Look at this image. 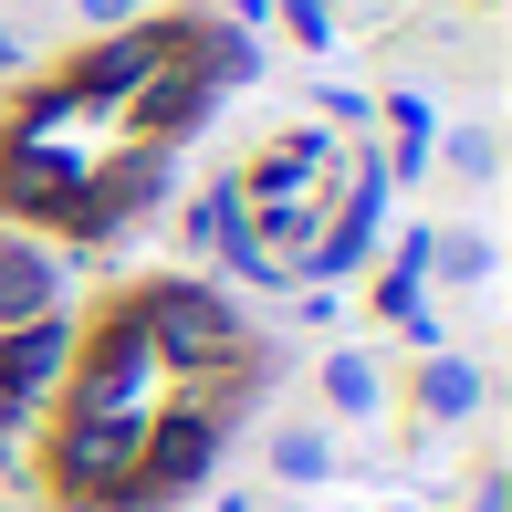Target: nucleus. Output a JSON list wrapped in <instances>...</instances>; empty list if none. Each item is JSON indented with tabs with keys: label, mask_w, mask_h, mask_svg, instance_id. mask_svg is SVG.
Masks as SVG:
<instances>
[{
	"label": "nucleus",
	"mask_w": 512,
	"mask_h": 512,
	"mask_svg": "<svg viewBox=\"0 0 512 512\" xmlns=\"http://www.w3.org/2000/svg\"><path fill=\"white\" fill-rule=\"evenodd\" d=\"M136 324H147V345L168 356V377H230V366H241V314H230L220 293H199V283H157L147 304H136Z\"/></svg>",
	"instance_id": "obj_1"
},
{
	"label": "nucleus",
	"mask_w": 512,
	"mask_h": 512,
	"mask_svg": "<svg viewBox=\"0 0 512 512\" xmlns=\"http://www.w3.org/2000/svg\"><path fill=\"white\" fill-rule=\"evenodd\" d=\"M157 387H168V356L147 345V324H136V304H126L95 335V356H84L74 418H136V429H147V418H157Z\"/></svg>",
	"instance_id": "obj_2"
},
{
	"label": "nucleus",
	"mask_w": 512,
	"mask_h": 512,
	"mask_svg": "<svg viewBox=\"0 0 512 512\" xmlns=\"http://www.w3.org/2000/svg\"><path fill=\"white\" fill-rule=\"evenodd\" d=\"M209 460H220V398H189L168 418H147V450H136V512L147 502H178L209 481Z\"/></svg>",
	"instance_id": "obj_3"
},
{
	"label": "nucleus",
	"mask_w": 512,
	"mask_h": 512,
	"mask_svg": "<svg viewBox=\"0 0 512 512\" xmlns=\"http://www.w3.org/2000/svg\"><path fill=\"white\" fill-rule=\"evenodd\" d=\"M63 356H74V324H63V314L0 324V418H21V408H32L42 387L63 377Z\"/></svg>",
	"instance_id": "obj_4"
},
{
	"label": "nucleus",
	"mask_w": 512,
	"mask_h": 512,
	"mask_svg": "<svg viewBox=\"0 0 512 512\" xmlns=\"http://www.w3.org/2000/svg\"><path fill=\"white\" fill-rule=\"evenodd\" d=\"M168 63H178V21H126L115 42H95V53H84L74 84H84V95H105V105H126L136 84L168 74Z\"/></svg>",
	"instance_id": "obj_5"
},
{
	"label": "nucleus",
	"mask_w": 512,
	"mask_h": 512,
	"mask_svg": "<svg viewBox=\"0 0 512 512\" xmlns=\"http://www.w3.org/2000/svg\"><path fill=\"white\" fill-rule=\"evenodd\" d=\"M32 314H53V262L0 241V324H32Z\"/></svg>",
	"instance_id": "obj_6"
},
{
	"label": "nucleus",
	"mask_w": 512,
	"mask_h": 512,
	"mask_svg": "<svg viewBox=\"0 0 512 512\" xmlns=\"http://www.w3.org/2000/svg\"><path fill=\"white\" fill-rule=\"evenodd\" d=\"M471 408H481V366L471 356H429V366H418V418L450 429V418H471Z\"/></svg>",
	"instance_id": "obj_7"
},
{
	"label": "nucleus",
	"mask_w": 512,
	"mask_h": 512,
	"mask_svg": "<svg viewBox=\"0 0 512 512\" xmlns=\"http://www.w3.org/2000/svg\"><path fill=\"white\" fill-rule=\"evenodd\" d=\"M324 408H335V418H377V408H387L377 356H356V345H345V356H324Z\"/></svg>",
	"instance_id": "obj_8"
},
{
	"label": "nucleus",
	"mask_w": 512,
	"mask_h": 512,
	"mask_svg": "<svg viewBox=\"0 0 512 512\" xmlns=\"http://www.w3.org/2000/svg\"><path fill=\"white\" fill-rule=\"evenodd\" d=\"M272 471H283V481H324V471H335V439H324V429H272Z\"/></svg>",
	"instance_id": "obj_9"
},
{
	"label": "nucleus",
	"mask_w": 512,
	"mask_h": 512,
	"mask_svg": "<svg viewBox=\"0 0 512 512\" xmlns=\"http://www.w3.org/2000/svg\"><path fill=\"white\" fill-rule=\"evenodd\" d=\"M450 168H460V178H492V136H481V126L450 136Z\"/></svg>",
	"instance_id": "obj_10"
},
{
	"label": "nucleus",
	"mask_w": 512,
	"mask_h": 512,
	"mask_svg": "<svg viewBox=\"0 0 512 512\" xmlns=\"http://www.w3.org/2000/svg\"><path fill=\"white\" fill-rule=\"evenodd\" d=\"M74 11L95 21V32H126V21H136V0H74Z\"/></svg>",
	"instance_id": "obj_11"
},
{
	"label": "nucleus",
	"mask_w": 512,
	"mask_h": 512,
	"mask_svg": "<svg viewBox=\"0 0 512 512\" xmlns=\"http://www.w3.org/2000/svg\"><path fill=\"white\" fill-rule=\"evenodd\" d=\"M0 63H21V53H11V32H0Z\"/></svg>",
	"instance_id": "obj_12"
},
{
	"label": "nucleus",
	"mask_w": 512,
	"mask_h": 512,
	"mask_svg": "<svg viewBox=\"0 0 512 512\" xmlns=\"http://www.w3.org/2000/svg\"><path fill=\"white\" fill-rule=\"evenodd\" d=\"M230 11H262V0H230Z\"/></svg>",
	"instance_id": "obj_13"
}]
</instances>
